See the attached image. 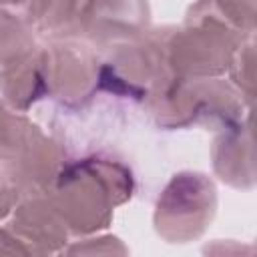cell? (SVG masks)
Segmentation results:
<instances>
[{"mask_svg": "<svg viewBox=\"0 0 257 257\" xmlns=\"http://www.w3.org/2000/svg\"><path fill=\"white\" fill-rule=\"evenodd\" d=\"M213 6L241 32H255V0H211Z\"/></svg>", "mask_w": 257, "mask_h": 257, "instance_id": "9a60e30c", "label": "cell"}, {"mask_svg": "<svg viewBox=\"0 0 257 257\" xmlns=\"http://www.w3.org/2000/svg\"><path fill=\"white\" fill-rule=\"evenodd\" d=\"M20 201H22V193L18 191V187L6 175H0V219L8 217L10 211Z\"/></svg>", "mask_w": 257, "mask_h": 257, "instance_id": "2e32d148", "label": "cell"}, {"mask_svg": "<svg viewBox=\"0 0 257 257\" xmlns=\"http://www.w3.org/2000/svg\"><path fill=\"white\" fill-rule=\"evenodd\" d=\"M147 104L157 124L167 131H221L241 120L247 106L241 92L221 76H175Z\"/></svg>", "mask_w": 257, "mask_h": 257, "instance_id": "7a4b0ae2", "label": "cell"}, {"mask_svg": "<svg viewBox=\"0 0 257 257\" xmlns=\"http://www.w3.org/2000/svg\"><path fill=\"white\" fill-rule=\"evenodd\" d=\"M44 0H0V6H10L16 10L18 16L24 18V22L38 10V6L42 4Z\"/></svg>", "mask_w": 257, "mask_h": 257, "instance_id": "e0dca14e", "label": "cell"}, {"mask_svg": "<svg viewBox=\"0 0 257 257\" xmlns=\"http://www.w3.org/2000/svg\"><path fill=\"white\" fill-rule=\"evenodd\" d=\"M149 0H78L74 38L108 48L149 28Z\"/></svg>", "mask_w": 257, "mask_h": 257, "instance_id": "ba28073f", "label": "cell"}, {"mask_svg": "<svg viewBox=\"0 0 257 257\" xmlns=\"http://www.w3.org/2000/svg\"><path fill=\"white\" fill-rule=\"evenodd\" d=\"M255 34H249L237 46L231 64L227 68L229 82L241 92L247 106L253 102V78H255Z\"/></svg>", "mask_w": 257, "mask_h": 257, "instance_id": "5bb4252c", "label": "cell"}, {"mask_svg": "<svg viewBox=\"0 0 257 257\" xmlns=\"http://www.w3.org/2000/svg\"><path fill=\"white\" fill-rule=\"evenodd\" d=\"M215 213L217 189L211 177L197 171H181L161 191L153 223L167 243H189L207 231Z\"/></svg>", "mask_w": 257, "mask_h": 257, "instance_id": "5b68a950", "label": "cell"}, {"mask_svg": "<svg viewBox=\"0 0 257 257\" xmlns=\"http://www.w3.org/2000/svg\"><path fill=\"white\" fill-rule=\"evenodd\" d=\"M245 36L249 34L235 28L211 0H197L185 22L171 30L169 66L175 76H221Z\"/></svg>", "mask_w": 257, "mask_h": 257, "instance_id": "3957f363", "label": "cell"}, {"mask_svg": "<svg viewBox=\"0 0 257 257\" xmlns=\"http://www.w3.org/2000/svg\"><path fill=\"white\" fill-rule=\"evenodd\" d=\"M64 163L66 153L60 143L34 126L20 153L4 165V175L18 187L22 197L46 195Z\"/></svg>", "mask_w": 257, "mask_h": 257, "instance_id": "9c48e42d", "label": "cell"}, {"mask_svg": "<svg viewBox=\"0 0 257 257\" xmlns=\"http://www.w3.org/2000/svg\"><path fill=\"white\" fill-rule=\"evenodd\" d=\"M32 32L22 16L0 8V70L36 48Z\"/></svg>", "mask_w": 257, "mask_h": 257, "instance_id": "7c38bea8", "label": "cell"}, {"mask_svg": "<svg viewBox=\"0 0 257 257\" xmlns=\"http://www.w3.org/2000/svg\"><path fill=\"white\" fill-rule=\"evenodd\" d=\"M215 175L235 189L255 187V159L251 116H243L231 126L221 128L211 147Z\"/></svg>", "mask_w": 257, "mask_h": 257, "instance_id": "30bf717a", "label": "cell"}, {"mask_svg": "<svg viewBox=\"0 0 257 257\" xmlns=\"http://www.w3.org/2000/svg\"><path fill=\"white\" fill-rule=\"evenodd\" d=\"M135 193L131 169L110 157L90 155L66 161L46 197L58 211L68 233L90 235L110 225L114 207Z\"/></svg>", "mask_w": 257, "mask_h": 257, "instance_id": "6da1fadb", "label": "cell"}, {"mask_svg": "<svg viewBox=\"0 0 257 257\" xmlns=\"http://www.w3.org/2000/svg\"><path fill=\"white\" fill-rule=\"evenodd\" d=\"M48 96L44 70H42V48L36 46L16 62L0 70V98L14 110L26 112L36 100Z\"/></svg>", "mask_w": 257, "mask_h": 257, "instance_id": "8fae6325", "label": "cell"}, {"mask_svg": "<svg viewBox=\"0 0 257 257\" xmlns=\"http://www.w3.org/2000/svg\"><path fill=\"white\" fill-rule=\"evenodd\" d=\"M173 26L147 28L137 38L108 46L100 60L98 88L131 100L149 102L173 78L169 66V36Z\"/></svg>", "mask_w": 257, "mask_h": 257, "instance_id": "277c9868", "label": "cell"}, {"mask_svg": "<svg viewBox=\"0 0 257 257\" xmlns=\"http://www.w3.org/2000/svg\"><path fill=\"white\" fill-rule=\"evenodd\" d=\"M34 126L36 124L32 120H28L22 112L10 108L0 98V161L8 163L10 159H14L26 145Z\"/></svg>", "mask_w": 257, "mask_h": 257, "instance_id": "4fadbf2b", "label": "cell"}, {"mask_svg": "<svg viewBox=\"0 0 257 257\" xmlns=\"http://www.w3.org/2000/svg\"><path fill=\"white\" fill-rule=\"evenodd\" d=\"M40 48L48 96L66 108H82L100 90L98 54L80 38H56Z\"/></svg>", "mask_w": 257, "mask_h": 257, "instance_id": "8992f818", "label": "cell"}, {"mask_svg": "<svg viewBox=\"0 0 257 257\" xmlns=\"http://www.w3.org/2000/svg\"><path fill=\"white\" fill-rule=\"evenodd\" d=\"M68 229L46 195L24 197L14 217L0 227V253L46 255L62 251Z\"/></svg>", "mask_w": 257, "mask_h": 257, "instance_id": "52a82bcc", "label": "cell"}]
</instances>
